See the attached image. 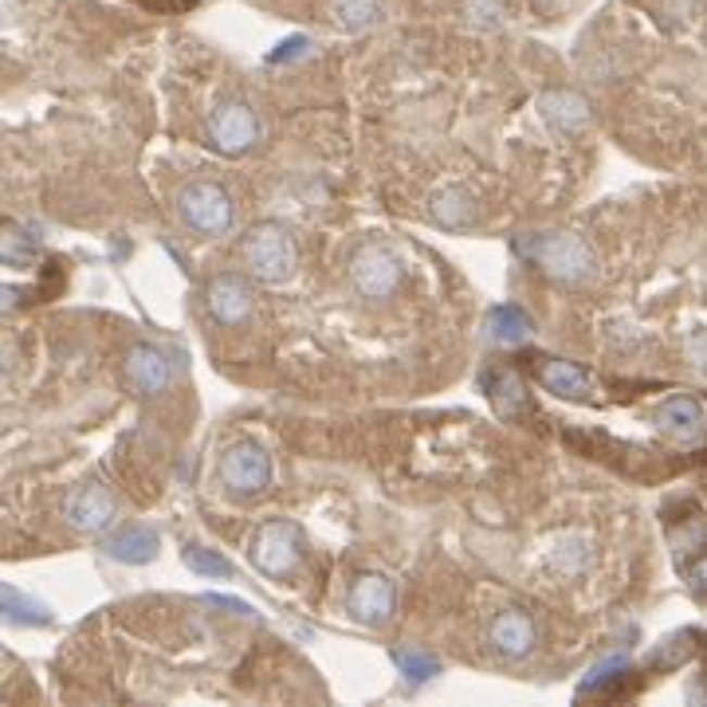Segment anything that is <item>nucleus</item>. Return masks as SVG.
I'll list each match as a JSON object with an SVG mask.
<instances>
[{"mask_svg":"<svg viewBox=\"0 0 707 707\" xmlns=\"http://www.w3.org/2000/svg\"><path fill=\"white\" fill-rule=\"evenodd\" d=\"M684 570V582L692 585V594L707 597V554H699V558H692L687 566H680Z\"/></svg>","mask_w":707,"mask_h":707,"instance_id":"obj_28","label":"nucleus"},{"mask_svg":"<svg viewBox=\"0 0 707 707\" xmlns=\"http://www.w3.org/2000/svg\"><path fill=\"white\" fill-rule=\"evenodd\" d=\"M311 52V40H303V36H295V40L279 43V52H272V63H283V60H299V55Z\"/></svg>","mask_w":707,"mask_h":707,"instance_id":"obj_29","label":"nucleus"},{"mask_svg":"<svg viewBox=\"0 0 707 707\" xmlns=\"http://www.w3.org/2000/svg\"><path fill=\"white\" fill-rule=\"evenodd\" d=\"M177 216H181V225L189 228V232L225 236L236 220V209H232V197H228L220 185L193 181L177 193Z\"/></svg>","mask_w":707,"mask_h":707,"instance_id":"obj_4","label":"nucleus"},{"mask_svg":"<svg viewBox=\"0 0 707 707\" xmlns=\"http://www.w3.org/2000/svg\"><path fill=\"white\" fill-rule=\"evenodd\" d=\"M205 134H209V142H213V150L236 157V154H248V150L264 138V123H260L256 111L248 103H225L209 114Z\"/></svg>","mask_w":707,"mask_h":707,"instance_id":"obj_7","label":"nucleus"},{"mask_svg":"<svg viewBox=\"0 0 707 707\" xmlns=\"http://www.w3.org/2000/svg\"><path fill=\"white\" fill-rule=\"evenodd\" d=\"M534 4H539L543 12H563L566 4H570V0H534Z\"/></svg>","mask_w":707,"mask_h":707,"instance_id":"obj_33","label":"nucleus"},{"mask_svg":"<svg viewBox=\"0 0 707 707\" xmlns=\"http://www.w3.org/2000/svg\"><path fill=\"white\" fill-rule=\"evenodd\" d=\"M519 256L531 260L546 279L554 283H585L594 276V248L585 244L578 232H543L519 240Z\"/></svg>","mask_w":707,"mask_h":707,"instance_id":"obj_1","label":"nucleus"},{"mask_svg":"<svg viewBox=\"0 0 707 707\" xmlns=\"http://www.w3.org/2000/svg\"><path fill=\"white\" fill-rule=\"evenodd\" d=\"M464 16H468L476 28H495L507 16V4L503 0H464Z\"/></svg>","mask_w":707,"mask_h":707,"instance_id":"obj_26","label":"nucleus"},{"mask_svg":"<svg viewBox=\"0 0 707 707\" xmlns=\"http://www.w3.org/2000/svg\"><path fill=\"white\" fill-rule=\"evenodd\" d=\"M656 429L665 441H672L677 449L692 452V449H704L707 444V409L704 401L692 397V393H672L656 405L653 413Z\"/></svg>","mask_w":707,"mask_h":707,"instance_id":"obj_6","label":"nucleus"},{"mask_svg":"<svg viewBox=\"0 0 707 707\" xmlns=\"http://www.w3.org/2000/svg\"><path fill=\"white\" fill-rule=\"evenodd\" d=\"M150 9H185V4H193V0H142Z\"/></svg>","mask_w":707,"mask_h":707,"instance_id":"obj_32","label":"nucleus"},{"mask_svg":"<svg viewBox=\"0 0 707 707\" xmlns=\"http://www.w3.org/2000/svg\"><path fill=\"white\" fill-rule=\"evenodd\" d=\"M483 330H488V339L500 342V346H519V342L531 334V318H527V311L519 307V303H503V307L488 311Z\"/></svg>","mask_w":707,"mask_h":707,"instance_id":"obj_18","label":"nucleus"},{"mask_svg":"<svg viewBox=\"0 0 707 707\" xmlns=\"http://www.w3.org/2000/svg\"><path fill=\"white\" fill-rule=\"evenodd\" d=\"M397 605V585L386 575H358V582L350 585V617L366 629L386 626Z\"/></svg>","mask_w":707,"mask_h":707,"instance_id":"obj_10","label":"nucleus"},{"mask_svg":"<svg viewBox=\"0 0 707 707\" xmlns=\"http://www.w3.org/2000/svg\"><path fill=\"white\" fill-rule=\"evenodd\" d=\"M205 307L220 327H240L252 315V288H248V279L232 276V272L213 276L205 288Z\"/></svg>","mask_w":707,"mask_h":707,"instance_id":"obj_11","label":"nucleus"},{"mask_svg":"<svg viewBox=\"0 0 707 707\" xmlns=\"http://www.w3.org/2000/svg\"><path fill=\"white\" fill-rule=\"evenodd\" d=\"M114 563H130V566H146L154 563L157 551H162V539H157L154 527H126V531L111 534L103 546Z\"/></svg>","mask_w":707,"mask_h":707,"instance_id":"obj_17","label":"nucleus"},{"mask_svg":"<svg viewBox=\"0 0 707 707\" xmlns=\"http://www.w3.org/2000/svg\"><path fill=\"white\" fill-rule=\"evenodd\" d=\"M114 515H118V500H114L111 488L99 480L75 488V492L67 495V503H63V519H67V527H75L79 534L106 531V527L114 523Z\"/></svg>","mask_w":707,"mask_h":707,"instance_id":"obj_9","label":"nucleus"},{"mask_svg":"<svg viewBox=\"0 0 707 707\" xmlns=\"http://www.w3.org/2000/svg\"><path fill=\"white\" fill-rule=\"evenodd\" d=\"M126 378H130V386L138 393H150V397H157V393L169 390V381H174V366H169V358H165L157 346H150V342H138V346L126 350Z\"/></svg>","mask_w":707,"mask_h":707,"instance_id":"obj_13","label":"nucleus"},{"mask_svg":"<svg viewBox=\"0 0 707 707\" xmlns=\"http://www.w3.org/2000/svg\"><path fill=\"white\" fill-rule=\"evenodd\" d=\"M590 558H594V551H590V543H585L582 534H566L551 551V566L558 575H582L585 566H590Z\"/></svg>","mask_w":707,"mask_h":707,"instance_id":"obj_22","label":"nucleus"},{"mask_svg":"<svg viewBox=\"0 0 707 707\" xmlns=\"http://www.w3.org/2000/svg\"><path fill=\"white\" fill-rule=\"evenodd\" d=\"M0 602H4V617H9L12 626H48L52 621V609L43 602H36V597H28L24 590H16V585H4Z\"/></svg>","mask_w":707,"mask_h":707,"instance_id":"obj_20","label":"nucleus"},{"mask_svg":"<svg viewBox=\"0 0 707 707\" xmlns=\"http://www.w3.org/2000/svg\"><path fill=\"white\" fill-rule=\"evenodd\" d=\"M205 602H209V605H220V609H232V614H240V617H252V609H248L244 602H236V597H220V594H209Z\"/></svg>","mask_w":707,"mask_h":707,"instance_id":"obj_30","label":"nucleus"},{"mask_svg":"<svg viewBox=\"0 0 707 707\" xmlns=\"http://www.w3.org/2000/svg\"><path fill=\"white\" fill-rule=\"evenodd\" d=\"M692 358H696L699 369H707V330H699L696 339H692Z\"/></svg>","mask_w":707,"mask_h":707,"instance_id":"obj_31","label":"nucleus"},{"mask_svg":"<svg viewBox=\"0 0 707 707\" xmlns=\"http://www.w3.org/2000/svg\"><path fill=\"white\" fill-rule=\"evenodd\" d=\"M429 213L441 228H468L471 220H476V201H471L468 189H456V185H452V189L432 193Z\"/></svg>","mask_w":707,"mask_h":707,"instance_id":"obj_19","label":"nucleus"},{"mask_svg":"<svg viewBox=\"0 0 707 707\" xmlns=\"http://www.w3.org/2000/svg\"><path fill=\"white\" fill-rule=\"evenodd\" d=\"M330 16L346 31H366L381 21V0H330Z\"/></svg>","mask_w":707,"mask_h":707,"instance_id":"obj_21","label":"nucleus"},{"mask_svg":"<svg viewBox=\"0 0 707 707\" xmlns=\"http://www.w3.org/2000/svg\"><path fill=\"white\" fill-rule=\"evenodd\" d=\"M539 114L554 134H578L590 126V103L578 91H543L539 94Z\"/></svg>","mask_w":707,"mask_h":707,"instance_id":"obj_15","label":"nucleus"},{"mask_svg":"<svg viewBox=\"0 0 707 707\" xmlns=\"http://www.w3.org/2000/svg\"><path fill=\"white\" fill-rule=\"evenodd\" d=\"M36 256V248H31V240L21 232V228H4V260H9L12 267L28 264V260Z\"/></svg>","mask_w":707,"mask_h":707,"instance_id":"obj_27","label":"nucleus"},{"mask_svg":"<svg viewBox=\"0 0 707 707\" xmlns=\"http://www.w3.org/2000/svg\"><path fill=\"white\" fill-rule=\"evenodd\" d=\"M629 677V660L626 656H605L602 665H594L585 672V680L578 684V696H590V692H605V687L614 684V680H626Z\"/></svg>","mask_w":707,"mask_h":707,"instance_id":"obj_25","label":"nucleus"},{"mask_svg":"<svg viewBox=\"0 0 707 707\" xmlns=\"http://www.w3.org/2000/svg\"><path fill=\"white\" fill-rule=\"evenodd\" d=\"M534 369H539V381H543V390L554 393V397L563 401H590L597 390L594 374L578 362H566V358H534Z\"/></svg>","mask_w":707,"mask_h":707,"instance_id":"obj_12","label":"nucleus"},{"mask_svg":"<svg viewBox=\"0 0 707 707\" xmlns=\"http://www.w3.org/2000/svg\"><path fill=\"white\" fill-rule=\"evenodd\" d=\"M181 563L193 570V575H201V578H232V563H228L225 554H216V551H209V546H185L181 551Z\"/></svg>","mask_w":707,"mask_h":707,"instance_id":"obj_24","label":"nucleus"},{"mask_svg":"<svg viewBox=\"0 0 707 707\" xmlns=\"http://www.w3.org/2000/svg\"><path fill=\"white\" fill-rule=\"evenodd\" d=\"M240 256H244L248 272L256 279H264V283H283V279H291V272H295V264H299V248H295V240H291L288 228L264 220V225H252L244 232Z\"/></svg>","mask_w":707,"mask_h":707,"instance_id":"obj_2","label":"nucleus"},{"mask_svg":"<svg viewBox=\"0 0 707 707\" xmlns=\"http://www.w3.org/2000/svg\"><path fill=\"white\" fill-rule=\"evenodd\" d=\"M220 480L232 500H256L272 488V456L256 441H236L220 460Z\"/></svg>","mask_w":707,"mask_h":707,"instance_id":"obj_5","label":"nucleus"},{"mask_svg":"<svg viewBox=\"0 0 707 707\" xmlns=\"http://www.w3.org/2000/svg\"><path fill=\"white\" fill-rule=\"evenodd\" d=\"M483 393L492 397L495 413L507 420H527L534 417V405H531V393L523 390V381L515 369H495V374H483L480 378Z\"/></svg>","mask_w":707,"mask_h":707,"instance_id":"obj_14","label":"nucleus"},{"mask_svg":"<svg viewBox=\"0 0 707 707\" xmlns=\"http://www.w3.org/2000/svg\"><path fill=\"white\" fill-rule=\"evenodd\" d=\"M492 645L507 660H523L534 648V621L523 609H503L492 621Z\"/></svg>","mask_w":707,"mask_h":707,"instance_id":"obj_16","label":"nucleus"},{"mask_svg":"<svg viewBox=\"0 0 707 707\" xmlns=\"http://www.w3.org/2000/svg\"><path fill=\"white\" fill-rule=\"evenodd\" d=\"M252 566H256L260 575L267 578H291L299 575V566H303V531L288 519H267L256 534H252Z\"/></svg>","mask_w":707,"mask_h":707,"instance_id":"obj_3","label":"nucleus"},{"mask_svg":"<svg viewBox=\"0 0 707 707\" xmlns=\"http://www.w3.org/2000/svg\"><path fill=\"white\" fill-rule=\"evenodd\" d=\"M393 660H397V672L409 680V684H429L432 677H441V660L429 653H420V648H397Z\"/></svg>","mask_w":707,"mask_h":707,"instance_id":"obj_23","label":"nucleus"},{"mask_svg":"<svg viewBox=\"0 0 707 707\" xmlns=\"http://www.w3.org/2000/svg\"><path fill=\"white\" fill-rule=\"evenodd\" d=\"M350 283L362 299H390L401 288V260L381 244L358 248L350 260Z\"/></svg>","mask_w":707,"mask_h":707,"instance_id":"obj_8","label":"nucleus"}]
</instances>
